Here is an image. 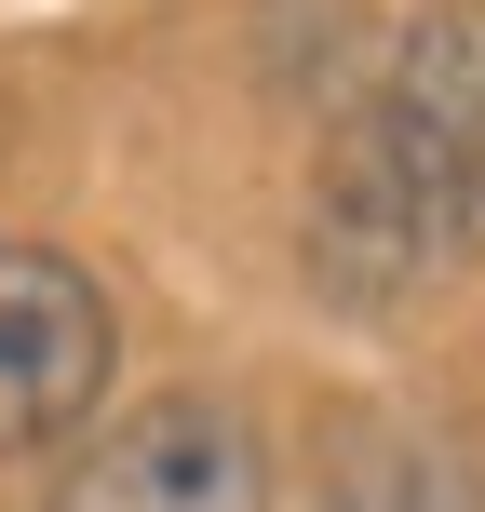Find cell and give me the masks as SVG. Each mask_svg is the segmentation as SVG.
Listing matches in <instances>:
<instances>
[{
	"instance_id": "cell-4",
	"label": "cell",
	"mask_w": 485,
	"mask_h": 512,
	"mask_svg": "<svg viewBox=\"0 0 485 512\" xmlns=\"http://www.w3.org/2000/svg\"><path fill=\"white\" fill-rule=\"evenodd\" d=\"M324 512H485L472 499V459L432 432H351L324 472Z\"/></svg>"
},
{
	"instance_id": "cell-3",
	"label": "cell",
	"mask_w": 485,
	"mask_h": 512,
	"mask_svg": "<svg viewBox=\"0 0 485 512\" xmlns=\"http://www.w3.org/2000/svg\"><path fill=\"white\" fill-rule=\"evenodd\" d=\"M108 283L54 243H0V459H54L108 405Z\"/></svg>"
},
{
	"instance_id": "cell-2",
	"label": "cell",
	"mask_w": 485,
	"mask_h": 512,
	"mask_svg": "<svg viewBox=\"0 0 485 512\" xmlns=\"http://www.w3.org/2000/svg\"><path fill=\"white\" fill-rule=\"evenodd\" d=\"M41 512H270V432L230 391H149L54 472Z\"/></svg>"
},
{
	"instance_id": "cell-1",
	"label": "cell",
	"mask_w": 485,
	"mask_h": 512,
	"mask_svg": "<svg viewBox=\"0 0 485 512\" xmlns=\"http://www.w3.org/2000/svg\"><path fill=\"white\" fill-rule=\"evenodd\" d=\"M485 243V14L405 27L378 95L324 135L310 176V270L337 310L432 297Z\"/></svg>"
}]
</instances>
